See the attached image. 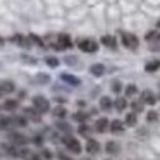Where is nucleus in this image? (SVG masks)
<instances>
[{
  "instance_id": "33",
  "label": "nucleus",
  "mask_w": 160,
  "mask_h": 160,
  "mask_svg": "<svg viewBox=\"0 0 160 160\" xmlns=\"http://www.w3.org/2000/svg\"><path fill=\"white\" fill-rule=\"evenodd\" d=\"M59 129H62V131L69 132V131H71V126H69V124H64V122H59Z\"/></svg>"
},
{
  "instance_id": "23",
  "label": "nucleus",
  "mask_w": 160,
  "mask_h": 160,
  "mask_svg": "<svg viewBox=\"0 0 160 160\" xmlns=\"http://www.w3.org/2000/svg\"><path fill=\"white\" fill-rule=\"evenodd\" d=\"M107 152L108 153H114V155H115V153L119 152V145L115 141H108L107 143Z\"/></svg>"
},
{
  "instance_id": "30",
  "label": "nucleus",
  "mask_w": 160,
  "mask_h": 160,
  "mask_svg": "<svg viewBox=\"0 0 160 160\" xmlns=\"http://www.w3.org/2000/svg\"><path fill=\"white\" fill-rule=\"evenodd\" d=\"M157 117H158V115H157V112H148V115H146V119H148V122H153V121H157Z\"/></svg>"
},
{
  "instance_id": "18",
  "label": "nucleus",
  "mask_w": 160,
  "mask_h": 160,
  "mask_svg": "<svg viewBox=\"0 0 160 160\" xmlns=\"http://www.w3.org/2000/svg\"><path fill=\"white\" fill-rule=\"evenodd\" d=\"M90 71H91V74H93V76H102V74L105 72V67L102 66V64H93Z\"/></svg>"
},
{
  "instance_id": "13",
  "label": "nucleus",
  "mask_w": 160,
  "mask_h": 160,
  "mask_svg": "<svg viewBox=\"0 0 160 160\" xmlns=\"http://www.w3.org/2000/svg\"><path fill=\"white\" fill-rule=\"evenodd\" d=\"M158 69H160V60H158V59L150 60V62L145 66V71H146V72H155V71H158Z\"/></svg>"
},
{
  "instance_id": "11",
  "label": "nucleus",
  "mask_w": 160,
  "mask_h": 160,
  "mask_svg": "<svg viewBox=\"0 0 160 160\" xmlns=\"http://www.w3.org/2000/svg\"><path fill=\"white\" fill-rule=\"evenodd\" d=\"M141 102L146 103V105H155L157 98H155V95H153L152 91H143L141 93Z\"/></svg>"
},
{
  "instance_id": "16",
  "label": "nucleus",
  "mask_w": 160,
  "mask_h": 160,
  "mask_svg": "<svg viewBox=\"0 0 160 160\" xmlns=\"http://www.w3.org/2000/svg\"><path fill=\"white\" fill-rule=\"evenodd\" d=\"M110 131L112 132H122L124 131V124H122V121H119V119L112 121L110 122Z\"/></svg>"
},
{
  "instance_id": "1",
  "label": "nucleus",
  "mask_w": 160,
  "mask_h": 160,
  "mask_svg": "<svg viewBox=\"0 0 160 160\" xmlns=\"http://www.w3.org/2000/svg\"><path fill=\"white\" fill-rule=\"evenodd\" d=\"M78 47H79V50H83V52H86V53H95L98 50V43L95 42V40H90V38L81 40V42L78 43Z\"/></svg>"
},
{
  "instance_id": "20",
  "label": "nucleus",
  "mask_w": 160,
  "mask_h": 160,
  "mask_svg": "<svg viewBox=\"0 0 160 160\" xmlns=\"http://www.w3.org/2000/svg\"><path fill=\"white\" fill-rule=\"evenodd\" d=\"M114 107L117 108L119 112H122L126 107H128V100H126V98H117V100L114 102Z\"/></svg>"
},
{
  "instance_id": "26",
  "label": "nucleus",
  "mask_w": 160,
  "mask_h": 160,
  "mask_svg": "<svg viewBox=\"0 0 160 160\" xmlns=\"http://www.w3.org/2000/svg\"><path fill=\"white\" fill-rule=\"evenodd\" d=\"M143 105H145L143 102H132L131 107H132V110H134L136 114H138V112H141V110H143Z\"/></svg>"
},
{
  "instance_id": "29",
  "label": "nucleus",
  "mask_w": 160,
  "mask_h": 160,
  "mask_svg": "<svg viewBox=\"0 0 160 160\" xmlns=\"http://www.w3.org/2000/svg\"><path fill=\"white\" fill-rule=\"evenodd\" d=\"M36 79H38L40 83H48V81H50V78L47 76V74H38V76H36Z\"/></svg>"
},
{
  "instance_id": "24",
  "label": "nucleus",
  "mask_w": 160,
  "mask_h": 160,
  "mask_svg": "<svg viewBox=\"0 0 160 160\" xmlns=\"http://www.w3.org/2000/svg\"><path fill=\"white\" fill-rule=\"evenodd\" d=\"M66 114H67V110H66L64 107H57V108H53V115H55V117H59V119L66 117Z\"/></svg>"
},
{
  "instance_id": "6",
  "label": "nucleus",
  "mask_w": 160,
  "mask_h": 160,
  "mask_svg": "<svg viewBox=\"0 0 160 160\" xmlns=\"http://www.w3.org/2000/svg\"><path fill=\"white\" fill-rule=\"evenodd\" d=\"M60 79H62L64 83L71 84V86H79V84H81L79 78L72 76V74H67V72H62V74H60Z\"/></svg>"
},
{
  "instance_id": "36",
  "label": "nucleus",
  "mask_w": 160,
  "mask_h": 160,
  "mask_svg": "<svg viewBox=\"0 0 160 160\" xmlns=\"http://www.w3.org/2000/svg\"><path fill=\"white\" fill-rule=\"evenodd\" d=\"M43 157H45V158H52V153L47 152V150H45V152H43Z\"/></svg>"
},
{
  "instance_id": "21",
  "label": "nucleus",
  "mask_w": 160,
  "mask_h": 160,
  "mask_svg": "<svg viewBox=\"0 0 160 160\" xmlns=\"http://www.w3.org/2000/svg\"><path fill=\"white\" fill-rule=\"evenodd\" d=\"M136 122H138V117H136V112H131V114L126 115V124L128 126H136Z\"/></svg>"
},
{
  "instance_id": "22",
  "label": "nucleus",
  "mask_w": 160,
  "mask_h": 160,
  "mask_svg": "<svg viewBox=\"0 0 160 160\" xmlns=\"http://www.w3.org/2000/svg\"><path fill=\"white\" fill-rule=\"evenodd\" d=\"M19 107V102L18 100H7L4 103V108L5 110H16V108Z\"/></svg>"
},
{
  "instance_id": "32",
  "label": "nucleus",
  "mask_w": 160,
  "mask_h": 160,
  "mask_svg": "<svg viewBox=\"0 0 160 160\" xmlns=\"http://www.w3.org/2000/svg\"><path fill=\"white\" fill-rule=\"evenodd\" d=\"M12 122H14V124H18V126H26V119H21V117H16Z\"/></svg>"
},
{
  "instance_id": "38",
  "label": "nucleus",
  "mask_w": 160,
  "mask_h": 160,
  "mask_svg": "<svg viewBox=\"0 0 160 160\" xmlns=\"http://www.w3.org/2000/svg\"><path fill=\"white\" fill-rule=\"evenodd\" d=\"M0 97H2V93H0Z\"/></svg>"
},
{
  "instance_id": "37",
  "label": "nucleus",
  "mask_w": 160,
  "mask_h": 160,
  "mask_svg": "<svg viewBox=\"0 0 160 160\" xmlns=\"http://www.w3.org/2000/svg\"><path fill=\"white\" fill-rule=\"evenodd\" d=\"M35 143H36V145H42L43 139H42V138H35Z\"/></svg>"
},
{
  "instance_id": "12",
  "label": "nucleus",
  "mask_w": 160,
  "mask_h": 160,
  "mask_svg": "<svg viewBox=\"0 0 160 160\" xmlns=\"http://www.w3.org/2000/svg\"><path fill=\"white\" fill-rule=\"evenodd\" d=\"M19 157H22L24 160H42V158H40V155L29 152V150H21V152H19Z\"/></svg>"
},
{
  "instance_id": "19",
  "label": "nucleus",
  "mask_w": 160,
  "mask_h": 160,
  "mask_svg": "<svg viewBox=\"0 0 160 160\" xmlns=\"http://www.w3.org/2000/svg\"><path fill=\"white\" fill-rule=\"evenodd\" d=\"M100 108L102 110H110L112 108V100L108 97H103V98H100Z\"/></svg>"
},
{
  "instance_id": "35",
  "label": "nucleus",
  "mask_w": 160,
  "mask_h": 160,
  "mask_svg": "<svg viewBox=\"0 0 160 160\" xmlns=\"http://www.w3.org/2000/svg\"><path fill=\"white\" fill-rule=\"evenodd\" d=\"M59 158H60V160H72L71 157H66L64 153H59Z\"/></svg>"
},
{
  "instance_id": "2",
  "label": "nucleus",
  "mask_w": 160,
  "mask_h": 160,
  "mask_svg": "<svg viewBox=\"0 0 160 160\" xmlns=\"http://www.w3.org/2000/svg\"><path fill=\"white\" fill-rule=\"evenodd\" d=\"M122 45L129 50H136L139 45V40L134 35H131V33H122Z\"/></svg>"
},
{
  "instance_id": "7",
  "label": "nucleus",
  "mask_w": 160,
  "mask_h": 160,
  "mask_svg": "<svg viewBox=\"0 0 160 160\" xmlns=\"http://www.w3.org/2000/svg\"><path fill=\"white\" fill-rule=\"evenodd\" d=\"M145 40L150 43V45L157 43V47H160V33H158V31H150V33H146Z\"/></svg>"
},
{
  "instance_id": "15",
  "label": "nucleus",
  "mask_w": 160,
  "mask_h": 160,
  "mask_svg": "<svg viewBox=\"0 0 160 160\" xmlns=\"http://www.w3.org/2000/svg\"><path fill=\"white\" fill-rule=\"evenodd\" d=\"M9 138H11V141H12V143H16V145H24V143L28 141V139H26V136L19 134V132H12V134L9 136Z\"/></svg>"
},
{
  "instance_id": "10",
  "label": "nucleus",
  "mask_w": 160,
  "mask_h": 160,
  "mask_svg": "<svg viewBox=\"0 0 160 160\" xmlns=\"http://www.w3.org/2000/svg\"><path fill=\"white\" fill-rule=\"evenodd\" d=\"M14 90H16V86H14L12 81H2V83H0V93H2V95L12 93Z\"/></svg>"
},
{
  "instance_id": "5",
  "label": "nucleus",
  "mask_w": 160,
  "mask_h": 160,
  "mask_svg": "<svg viewBox=\"0 0 160 160\" xmlns=\"http://www.w3.org/2000/svg\"><path fill=\"white\" fill-rule=\"evenodd\" d=\"M55 47L59 50H66V48H71L72 47V42L67 35H59L57 36V42H55Z\"/></svg>"
},
{
  "instance_id": "3",
  "label": "nucleus",
  "mask_w": 160,
  "mask_h": 160,
  "mask_svg": "<svg viewBox=\"0 0 160 160\" xmlns=\"http://www.w3.org/2000/svg\"><path fill=\"white\" fill-rule=\"evenodd\" d=\"M33 107H35L40 114H45V112L50 110L48 100H47V98H43V97H35V98H33Z\"/></svg>"
},
{
  "instance_id": "28",
  "label": "nucleus",
  "mask_w": 160,
  "mask_h": 160,
  "mask_svg": "<svg viewBox=\"0 0 160 160\" xmlns=\"http://www.w3.org/2000/svg\"><path fill=\"white\" fill-rule=\"evenodd\" d=\"M47 64H48L50 67H57L59 66V59H57V57H47Z\"/></svg>"
},
{
  "instance_id": "34",
  "label": "nucleus",
  "mask_w": 160,
  "mask_h": 160,
  "mask_svg": "<svg viewBox=\"0 0 160 160\" xmlns=\"http://www.w3.org/2000/svg\"><path fill=\"white\" fill-rule=\"evenodd\" d=\"M112 90H114L115 93H117V91H121V83H114V84H112Z\"/></svg>"
},
{
  "instance_id": "17",
  "label": "nucleus",
  "mask_w": 160,
  "mask_h": 160,
  "mask_svg": "<svg viewBox=\"0 0 160 160\" xmlns=\"http://www.w3.org/2000/svg\"><path fill=\"white\" fill-rule=\"evenodd\" d=\"M102 43H103L105 47H108V48H115V47H117V42H115L114 36H103V38H102Z\"/></svg>"
},
{
  "instance_id": "31",
  "label": "nucleus",
  "mask_w": 160,
  "mask_h": 160,
  "mask_svg": "<svg viewBox=\"0 0 160 160\" xmlns=\"http://www.w3.org/2000/svg\"><path fill=\"white\" fill-rule=\"evenodd\" d=\"M79 132L81 134H88V132H90V128H88L86 124H81L79 126Z\"/></svg>"
},
{
  "instance_id": "27",
  "label": "nucleus",
  "mask_w": 160,
  "mask_h": 160,
  "mask_svg": "<svg viewBox=\"0 0 160 160\" xmlns=\"http://www.w3.org/2000/svg\"><path fill=\"white\" fill-rule=\"evenodd\" d=\"M74 119H76L78 122H84L88 119V114H84V112H78V114H74Z\"/></svg>"
},
{
  "instance_id": "25",
  "label": "nucleus",
  "mask_w": 160,
  "mask_h": 160,
  "mask_svg": "<svg viewBox=\"0 0 160 160\" xmlns=\"http://www.w3.org/2000/svg\"><path fill=\"white\" fill-rule=\"evenodd\" d=\"M136 93H138V88H136L134 84H129V86L126 88V95H128V97H134Z\"/></svg>"
},
{
  "instance_id": "14",
  "label": "nucleus",
  "mask_w": 160,
  "mask_h": 160,
  "mask_svg": "<svg viewBox=\"0 0 160 160\" xmlns=\"http://www.w3.org/2000/svg\"><path fill=\"white\" fill-rule=\"evenodd\" d=\"M107 128H108V121L105 117L98 119L97 124H95V129H97L98 132H105V131H107Z\"/></svg>"
},
{
  "instance_id": "8",
  "label": "nucleus",
  "mask_w": 160,
  "mask_h": 160,
  "mask_svg": "<svg viewBox=\"0 0 160 160\" xmlns=\"http://www.w3.org/2000/svg\"><path fill=\"white\" fill-rule=\"evenodd\" d=\"M24 115H26V119H31V121H35V122H38V121H40V112L36 110L35 107L24 108Z\"/></svg>"
},
{
  "instance_id": "4",
  "label": "nucleus",
  "mask_w": 160,
  "mask_h": 160,
  "mask_svg": "<svg viewBox=\"0 0 160 160\" xmlns=\"http://www.w3.org/2000/svg\"><path fill=\"white\" fill-rule=\"evenodd\" d=\"M64 145H66V148L69 150V152L81 153V143L78 141L76 138H72V136H66V138H64Z\"/></svg>"
},
{
  "instance_id": "9",
  "label": "nucleus",
  "mask_w": 160,
  "mask_h": 160,
  "mask_svg": "<svg viewBox=\"0 0 160 160\" xmlns=\"http://www.w3.org/2000/svg\"><path fill=\"white\" fill-rule=\"evenodd\" d=\"M86 152L91 153V155L98 153V152H100V143L95 141V139H88V143H86Z\"/></svg>"
}]
</instances>
